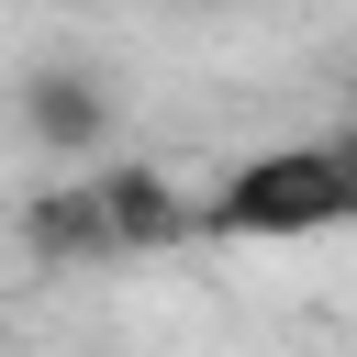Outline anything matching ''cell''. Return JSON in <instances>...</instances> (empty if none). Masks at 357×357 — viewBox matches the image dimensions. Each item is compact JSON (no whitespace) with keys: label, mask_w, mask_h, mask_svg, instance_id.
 I'll return each mask as SVG.
<instances>
[{"label":"cell","mask_w":357,"mask_h":357,"mask_svg":"<svg viewBox=\"0 0 357 357\" xmlns=\"http://www.w3.org/2000/svg\"><path fill=\"white\" fill-rule=\"evenodd\" d=\"M212 234L223 245H312V234H346V178H335V145L301 134V145H257L212 178Z\"/></svg>","instance_id":"6da1fadb"},{"label":"cell","mask_w":357,"mask_h":357,"mask_svg":"<svg viewBox=\"0 0 357 357\" xmlns=\"http://www.w3.org/2000/svg\"><path fill=\"white\" fill-rule=\"evenodd\" d=\"M11 123H22V145H33L45 167H100V156H123V145H112L123 112H112V78H100L89 56L22 67V78H11Z\"/></svg>","instance_id":"7a4b0ae2"},{"label":"cell","mask_w":357,"mask_h":357,"mask_svg":"<svg viewBox=\"0 0 357 357\" xmlns=\"http://www.w3.org/2000/svg\"><path fill=\"white\" fill-rule=\"evenodd\" d=\"M89 178H100V201H112L123 257H178L190 234H212V201H190L178 167H156V156H100Z\"/></svg>","instance_id":"3957f363"},{"label":"cell","mask_w":357,"mask_h":357,"mask_svg":"<svg viewBox=\"0 0 357 357\" xmlns=\"http://www.w3.org/2000/svg\"><path fill=\"white\" fill-rule=\"evenodd\" d=\"M11 234H22V257H33V268H123V234H112V201H100V178H89V167H67V178H45V190H22Z\"/></svg>","instance_id":"277c9868"},{"label":"cell","mask_w":357,"mask_h":357,"mask_svg":"<svg viewBox=\"0 0 357 357\" xmlns=\"http://www.w3.org/2000/svg\"><path fill=\"white\" fill-rule=\"evenodd\" d=\"M324 145H335V178H346V234H357V112H346Z\"/></svg>","instance_id":"5b68a950"},{"label":"cell","mask_w":357,"mask_h":357,"mask_svg":"<svg viewBox=\"0 0 357 357\" xmlns=\"http://www.w3.org/2000/svg\"><path fill=\"white\" fill-rule=\"evenodd\" d=\"M346 112H357V67H346Z\"/></svg>","instance_id":"8992f818"}]
</instances>
